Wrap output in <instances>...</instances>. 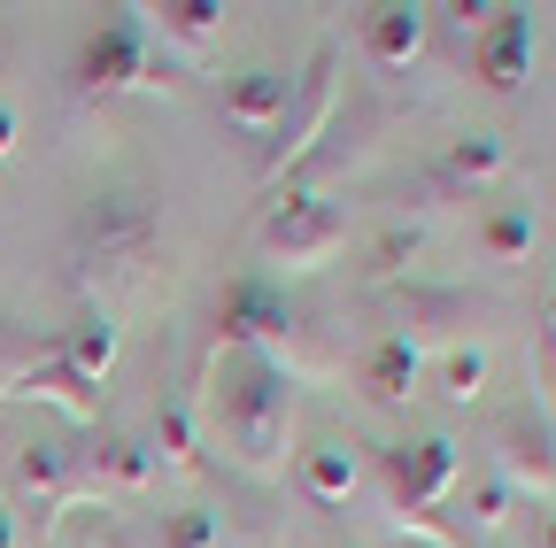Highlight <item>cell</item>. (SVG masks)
<instances>
[{"mask_svg":"<svg viewBox=\"0 0 556 548\" xmlns=\"http://www.w3.org/2000/svg\"><path fill=\"white\" fill-rule=\"evenodd\" d=\"M417 371H426V356H417V340H402V332H387V340H379V348L364 356V371H356V379H364V394H371V402H387V409H402V402L417 394Z\"/></svg>","mask_w":556,"mask_h":548,"instance_id":"16","label":"cell"},{"mask_svg":"<svg viewBox=\"0 0 556 548\" xmlns=\"http://www.w3.org/2000/svg\"><path fill=\"white\" fill-rule=\"evenodd\" d=\"M426 24H433V9H409V0L371 9V24H364V62H371V71H409V62L426 54Z\"/></svg>","mask_w":556,"mask_h":548,"instance_id":"15","label":"cell"},{"mask_svg":"<svg viewBox=\"0 0 556 548\" xmlns=\"http://www.w3.org/2000/svg\"><path fill=\"white\" fill-rule=\"evenodd\" d=\"M155 448L139 441V433H101V448H93V463H86V495L101 502V495H148L155 487Z\"/></svg>","mask_w":556,"mask_h":548,"instance_id":"13","label":"cell"},{"mask_svg":"<svg viewBox=\"0 0 556 548\" xmlns=\"http://www.w3.org/2000/svg\"><path fill=\"white\" fill-rule=\"evenodd\" d=\"M170 71L155 62V24H148V9H116L93 39H86V54H78V86L86 93H139V86H163Z\"/></svg>","mask_w":556,"mask_h":548,"instance_id":"3","label":"cell"},{"mask_svg":"<svg viewBox=\"0 0 556 548\" xmlns=\"http://www.w3.org/2000/svg\"><path fill=\"white\" fill-rule=\"evenodd\" d=\"M16 487L39 495L47 510H78V502H93V495H86V471H78V448H70V441H47V433L16 448Z\"/></svg>","mask_w":556,"mask_h":548,"instance_id":"11","label":"cell"},{"mask_svg":"<svg viewBox=\"0 0 556 548\" xmlns=\"http://www.w3.org/2000/svg\"><path fill=\"white\" fill-rule=\"evenodd\" d=\"M387 471V495H394V518H433L448 495H456V479H464V448L448 433H409L379 456Z\"/></svg>","mask_w":556,"mask_h":548,"instance_id":"4","label":"cell"},{"mask_svg":"<svg viewBox=\"0 0 556 548\" xmlns=\"http://www.w3.org/2000/svg\"><path fill=\"white\" fill-rule=\"evenodd\" d=\"M116 348H124V324H116L109 309H86L70 332H54V364H62V379H78L86 394L116 371Z\"/></svg>","mask_w":556,"mask_h":548,"instance_id":"12","label":"cell"},{"mask_svg":"<svg viewBox=\"0 0 556 548\" xmlns=\"http://www.w3.org/2000/svg\"><path fill=\"white\" fill-rule=\"evenodd\" d=\"M16 140H24V124H16V109H0V163L16 155Z\"/></svg>","mask_w":556,"mask_h":548,"instance_id":"29","label":"cell"},{"mask_svg":"<svg viewBox=\"0 0 556 548\" xmlns=\"http://www.w3.org/2000/svg\"><path fill=\"white\" fill-rule=\"evenodd\" d=\"M348 247V209L340 201H317V193H287L278 209L263 217V255L287 263V270H317Z\"/></svg>","mask_w":556,"mask_h":548,"instance_id":"5","label":"cell"},{"mask_svg":"<svg viewBox=\"0 0 556 548\" xmlns=\"http://www.w3.org/2000/svg\"><path fill=\"white\" fill-rule=\"evenodd\" d=\"M417 255H426V232H417V225H394V232L379 240V263H371V279H402V270H409Z\"/></svg>","mask_w":556,"mask_h":548,"instance_id":"28","label":"cell"},{"mask_svg":"<svg viewBox=\"0 0 556 548\" xmlns=\"http://www.w3.org/2000/svg\"><path fill=\"white\" fill-rule=\"evenodd\" d=\"M155 24H163V39H178V47H208V39L232 31V9H217V0H163Z\"/></svg>","mask_w":556,"mask_h":548,"instance_id":"22","label":"cell"},{"mask_svg":"<svg viewBox=\"0 0 556 548\" xmlns=\"http://www.w3.org/2000/svg\"><path fill=\"white\" fill-rule=\"evenodd\" d=\"M287 101H294V78H287V71H270V62H255V71H240V78L225 86L217 109H225L232 131H255V140H263V131H278Z\"/></svg>","mask_w":556,"mask_h":548,"instance_id":"14","label":"cell"},{"mask_svg":"<svg viewBox=\"0 0 556 548\" xmlns=\"http://www.w3.org/2000/svg\"><path fill=\"white\" fill-rule=\"evenodd\" d=\"M533 47H541L533 9H495V24L471 39V71L495 86V93H518V86L533 78Z\"/></svg>","mask_w":556,"mask_h":548,"instance_id":"9","label":"cell"},{"mask_svg":"<svg viewBox=\"0 0 556 548\" xmlns=\"http://www.w3.org/2000/svg\"><path fill=\"white\" fill-rule=\"evenodd\" d=\"M486 379H495V356L471 348V340H456V348L441 356V394H448V402H479Z\"/></svg>","mask_w":556,"mask_h":548,"instance_id":"25","label":"cell"},{"mask_svg":"<svg viewBox=\"0 0 556 548\" xmlns=\"http://www.w3.org/2000/svg\"><path fill=\"white\" fill-rule=\"evenodd\" d=\"M533 548H556V510L541 518V533H533Z\"/></svg>","mask_w":556,"mask_h":548,"instance_id":"30","label":"cell"},{"mask_svg":"<svg viewBox=\"0 0 556 548\" xmlns=\"http://www.w3.org/2000/svg\"><path fill=\"white\" fill-rule=\"evenodd\" d=\"M464 518H471V533H503V525H510V487H503L495 471L471 487V510H464Z\"/></svg>","mask_w":556,"mask_h":548,"instance_id":"27","label":"cell"},{"mask_svg":"<svg viewBox=\"0 0 556 548\" xmlns=\"http://www.w3.org/2000/svg\"><path fill=\"white\" fill-rule=\"evenodd\" d=\"M54 548H131V533H124V518L109 502H78V510H62Z\"/></svg>","mask_w":556,"mask_h":548,"instance_id":"23","label":"cell"},{"mask_svg":"<svg viewBox=\"0 0 556 548\" xmlns=\"http://www.w3.org/2000/svg\"><path fill=\"white\" fill-rule=\"evenodd\" d=\"M39 364H54V340L31 332V324H16V317H0V402H9Z\"/></svg>","mask_w":556,"mask_h":548,"instance_id":"20","label":"cell"},{"mask_svg":"<svg viewBox=\"0 0 556 548\" xmlns=\"http://www.w3.org/2000/svg\"><path fill=\"white\" fill-rule=\"evenodd\" d=\"M548 340H556V286H548Z\"/></svg>","mask_w":556,"mask_h":548,"instance_id":"32","label":"cell"},{"mask_svg":"<svg viewBox=\"0 0 556 548\" xmlns=\"http://www.w3.org/2000/svg\"><path fill=\"white\" fill-rule=\"evenodd\" d=\"M217 332H225V348H248V356H278L287 340L302 332V317L287 309V294H278L270 279H240L217 309Z\"/></svg>","mask_w":556,"mask_h":548,"instance_id":"7","label":"cell"},{"mask_svg":"<svg viewBox=\"0 0 556 548\" xmlns=\"http://www.w3.org/2000/svg\"><path fill=\"white\" fill-rule=\"evenodd\" d=\"M217 425H225V448H232V463L248 479H287V456H294V394H287V371H278L270 356L225 348Z\"/></svg>","mask_w":556,"mask_h":548,"instance_id":"1","label":"cell"},{"mask_svg":"<svg viewBox=\"0 0 556 548\" xmlns=\"http://www.w3.org/2000/svg\"><path fill=\"white\" fill-rule=\"evenodd\" d=\"M503 170H510V140H503V131H464V140H448V155H441V178L456 193L495 186Z\"/></svg>","mask_w":556,"mask_h":548,"instance_id":"17","label":"cell"},{"mask_svg":"<svg viewBox=\"0 0 556 548\" xmlns=\"http://www.w3.org/2000/svg\"><path fill=\"white\" fill-rule=\"evenodd\" d=\"M0 548H16V518L9 510H0Z\"/></svg>","mask_w":556,"mask_h":548,"instance_id":"31","label":"cell"},{"mask_svg":"<svg viewBox=\"0 0 556 548\" xmlns=\"http://www.w3.org/2000/svg\"><path fill=\"white\" fill-rule=\"evenodd\" d=\"M16 394H24V402H54L70 425H93V409H101V402H93V394H86L78 379H62V364H39V371H31V379H24Z\"/></svg>","mask_w":556,"mask_h":548,"instance_id":"24","label":"cell"},{"mask_svg":"<svg viewBox=\"0 0 556 548\" xmlns=\"http://www.w3.org/2000/svg\"><path fill=\"white\" fill-rule=\"evenodd\" d=\"M486 448H495V479L510 495H556V425L541 402H510Z\"/></svg>","mask_w":556,"mask_h":548,"instance_id":"6","label":"cell"},{"mask_svg":"<svg viewBox=\"0 0 556 548\" xmlns=\"http://www.w3.org/2000/svg\"><path fill=\"white\" fill-rule=\"evenodd\" d=\"M163 247V217L148 193H93L78 232H70V263H78V286L86 294H116V286H139L148 263Z\"/></svg>","mask_w":556,"mask_h":548,"instance_id":"2","label":"cell"},{"mask_svg":"<svg viewBox=\"0 0 556 548\" xmlns=\"http://www.w3.org/2000/svg\"><path fill=\"white\" fill-rule=\"evenodd\" d=\"M163 548H225V518L217 510H170L163 518Z\"/></svg>","mask_w":556,"mask_h":548,"instance_id":"26","label":"cell"},{"mask_svg":"<svg viewBox=\"0 0 556 548\" xmlns=\"http://www.w3.org/2000/svg\"><path fill=\"white\" fill-rule=\"evenodd\" d=\"M340 54L332 47H317L309 62H302V78H294V101H287V116H278V155L270 163H302L309 148H317V131L332 124V109H340Z\"/></svg>","mask_w":556,"mask_h":548,"instance_id":"8","label":"cell"},{"mask_svg":"<svg viewBox=\"0 0 556 548\" xmlns=\"http://www.w3.org/2000/svg\"><path fill=\"white\" fill-rule=\"evenodd\" d=\"M471 294L464 286H409L402 294V340H417V332H448V324H471Z\"/></svg>","mask_w":556,"mask_h":548,"instance_id":"19","label":"cell"},{"mask_svg":"<svg viewBox=\"0 0 556 548\" xmlns=\"http://www.w3.org/2000/svg\"><path fill=\"white\" fill-rule=\"evenodd\" d=\"M533 240H541V225H533L526 201H503V209H486V217H479V247L495 255V263H526Z\"/></svg>","mask_w":556,"mask_h":548,"instance_id":"21","label":"cell"},{"mask_svg":"<svg viewBox=\"0 0 556 548\" xmlns=\"http://www.w3.org/2000/svg\"><path fill=\"white\" fill-rule=\"evenodd\" d=\"M364 487V448L356 441H340V433H325V441H309L302 456H294V495L302 502H317V510H340L348 495Z\"/></svg>","mask_w":556,"mask_h":548,"instance_id":"10","label":"cell"},{"mask_svg":"<svg viewBox=\"0 0 556 548\" xmlns=\"http://www.w3.org/2000/svg\"><path fill=\"white\" fill-rule=\"evenodd\" d=\"M148 448H155V471H201V418H193V402L170 394V402L155 409Z\"/></svg>","mask_w":556,"mask_h":548,"instance_id":"18","label":"cell"}]
</instances>
